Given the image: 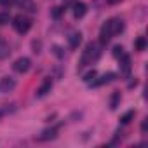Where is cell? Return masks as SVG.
Wrapping results in <instances>:
<instances>
[{
	"mask_svg": "<svg viewBox=\"0 0 148 148\" xmlns=\"http://www.w3.org/2000/svg\"><path fill=\"white\" fill-rule=\"evenodd\" d=\"M122 30H124V21H122L120 18H112V19H108V21L101 26L99 42H101V44H106L113 35H119Z\"/></svg>",
	"mask_w": 148,
	"mask_h": 148,
	"instance_id": "obj_1",
	"label": "cell"
},
{
	"mask_svg": "<svg viewBox=\"0 0 148 148\" xmlns=\"http://www.w3.org/2000/svg\"><path fill=\"white\" fill-rule=\"evenodd\" d=\"M99 56H101V47H99L96 42H89V44L86 45L84 52H82L79 70H80V68H84V66H87V64H91V63H94V61H98V59H99Z\"/></svg>",
	"mask_w": 148,
	"mask_h": 148,
	"instance_id": "obj_2",
	"label": "cell"
},
{
	"mask_svg": "<svg viewBox=\"0 0 148 148\" xmlns=\"http://www.w3.org/2000/svg\"><path fill=\"white\" fill-rule=\"evenodd\" d=\"M12 26H14V30L18 32V33H26L30 28H32V19L30 18H26V16H23V14H18L14 19H12Z\"/></svg>",
	"mask_w": 148,
	"mask_h": 148,
	"instance_id": "obj_3",
	"label": "cell"
},
{
	"mask_svg": "<svg viewBox=\"0 0 148 148\" xmlns=\"http://www.w3.org/2000/svg\"><path fill=\"white\" fill-rule=\"evenodd\" d=\"M30 66H32V61H30V58H26V56H21V58H18V59L12 63V70H14L16 73H26V71L30 70Z\"/></svg>",
	"mask_w": 148,
	"mask_h": 148,
	"instance_id": "obj_4",
	"label": "cell"
},
{
	"mask_svg": "<svg viewBox=\"0 0 148 148\" xmlns=\"http://www.w3.org/2000/svg\"><path fill=\"white\" fill-rule=\"evenodd\" d=\"M14 87H16V79H12V77H2L0 79V92L2 94H7V92L14 91Z\"/></svg>",
	"mask_w": 148,
	"mask_h": 148,
	"instance_id": "obj_5",
	"label": "cell"
},
{
	"mask_svg": "<svg viewBox=\"0 0 148 148\" xmlns=\"http://www.w3.org/2000/svg\"><path fill=\"white\" fill-rule=\"evenodd\" d=\"M51 89H52V79L47 77V79H44L42 86L37 89V98H44V96H47V94L51 92Z\"/></svg>",
	"mask_w": 148,
	"mask_h": 148,
	"instance_id": "obj_6",
	"label": "cell"
},
{
	"mask_svg": "<svg viewBox=\"0 0 148 148\" xmlns=\"http://www.w3.org/2000/svg\"><path fill=\"white\" fill-rule=\"evenodd\" d=\"M12 2L26 12H37V5H35L33 0H12Z\"/></svg>",
	"mask_w": 148,
	"mask_h": 148,
	"instance_id": "obj_7",
	"label": "cell"
},
{
	"mask_svg": "<svg viewBox=\"0 0 148 148\" xmlns=\"http://www.w3.org/2000/svg\"><path fill=\"white\" fill-rule=\"evenodd\" d=\"M86 12H87V5L84 2H75V4H73V18H75V19L84 18Z\"/></svg>",
	"mask_w": 148,
	"mask_h": 148,
	"instance_id": "obj_8",
	"label": "cell"
},
{
	"mask_svg": "<svg viewBox=\"0 0 148 148\" xmlns=\"http://www.w3.org/2000/svg\"><path fill=\"white\" fill-rule=\"evenodd\" d=\"M80 42H82V33H80V32L70 33V37H68V45H70V49H79Z\"/></svg>",
	"mask_w": 148,
	"mask_h": 148,
	"instance_id": "obj_9",
	"label": "cell"
},
{
	"mask_svg": "<svg viewBox=\"0 0 148 148\" xmlns=\"http://www.w3.org/2000/svg\"><path fill=\"white\" fill-rule=\"evenodd\" d=\"M115 73H112V71H108V73H105V75L99 79V80H92V84L91 86H94V87H99V86H105V84H110L112 80H115Z\"/></svg>",
	"mask_w": 148,
	"mask_h": 148,
	"instance_id": "obj_10",
	"label": "cell"
},
{
	"mask_svg": "<svg viewBox=\"0 0 148 148\" xmlns=\"http://www.w3.org/2000/svg\"><path fill=\"white\" fill-rule=\"evenodd\" d=\"M120 71L124 75H129V71H131V58L125 52L120 56Z\"/></svg>",
	"mask_w": 148,
	"mask_h": 148,
	"instance_id": "obj_11",
	"label": "cell"
},
{
	"mask_svg": "<svg viewBox=\"0 0 148 148\" xmlns=\"http://www.w3.org/2000/svg\"><path fill=\"white\" fill-rule=\"evenodd\" d=\"M120 101H122V94L119 91H113L112 96H110V110H117L119 105H120Z\"/></svg>",
	"mask_w": 148,
	"mask_h": 148,
	"instance_id": "obj_12",
	"label": "cell"
},
{
	"mask_svg": "<svg viewBox=\"0 0 148 148\" xmlns=\"http://www.w3.org/2000/svg\"><path fill=\"white\" fill-rule=\"evenodd\" d=\"M11 54V49H9V44L4 40V38H0V59H5L7 56Z\"/></svg>",
	"mask_w": 148,
	"mask_h": 148,
	"instance_id": "obj_13",
	"label": "cell"
},
{
	"mask_svg": "<svg viewBox=\"0 0 148 148\" xmlns=\"http://www.w3.org/2000/svg\"><path fill=\"white\" fill-rule=\"evenodd\" d=\"M134 47H136V51L138 52H143L145 49H146V37H138L136 40H134Z\"/></svg>",
	"mask_w": 148,
	"mask_h": 148,
	"instance_id": "obj_14",
	"label": "cell"
},
{
	"mask_svg": "<svg viewBox=\"0 0 148 148\" xmlns=\"http://www.w3.org/2000/svg\"><path fill=\"white\" fill-rule=\"evenodd\" d=\"M56 132H58V129L56 127H51V129H45V131H42V134H40V139H52V138H56Z\"/></svg>",
	"mask_w": 148,
	"mask_h": 148,
	"instance_id": "obj_15",
	"label": "cell"
},
{
	"mask_svg": "<svg viewBox=\"0 0 148 148\" xmlns=\"http://www.w3.org/2000/svg\"><path fill=\"white\" fill-rule=\"evenodd\" d=\"M96 77H98V71H96V70H91V71H87L86 75H84L82 80H84L86 84H92V80H96Z\"/></svg>",
	"mask_w": 148,
	"mask_h": 148,
	"instance_id": "obj_16",
	"label": "cell"
},
{
	"mask_svg": "<svg viewBox=\"0 0 148 148\" xmlns=\"http://www.w3.org/2000/svg\"><path fill=\"white\" fill-rule=\"evenodd\" d=\"M134 115H136V112H134V110H129V112H125V113L120 117V122L125 125V124H129V122L134 119Z\"/></svg>",
	"mask_w": 148,
	"mask_h": 148,
	"instance_id": "obj_17",
	"label": "cell"
},
{
	"mask_svg": "<svg viewBox=\"0 0 148 148\" xmlns=\"http://www.w3.org/2000/svg\"><path fill=\"white\" fill-rule=\"evenodd\" d=\"M63 12H64V9H63V7H54V9L51 11V16H52L54 19H59Z\"/></svg>",
	"mask_w": 148,
	"mask_h": 148,
	"instance_id": "obj_18",
	"label": "cell"
},
{
	"mask_svg": "<svg viewBox=\"0 0 148 148\" xmlns=\"http://www.w3.org/2000/svg\"><path fill=\"white\" fill-rule=\"evenodd\" d=\"M52 54L56 56V58H64V52H63V49L59 47V45H52Z\"/></svg>",
	"mask_w": 148,
	"mask_h": 148,
	"instance_id": "obj_19",
	"label": "cell"
},
{
	"mask_svg": "<svg viewBox=\"0 0 148 148\" xmlns=\"http://www.w3.org/2000/svg\"><path fill=\"white\" fill-rule=\"evenodd\" d=\"M11 21V16L7 14V12H0V26H4V25H7Z\"/></svg>",
	"mask_w": 148,
	"mask_h": 148,
	"instance_id": "obj_20",
	"label": "cell"
},
{
	"mask_svg": "<svg viewBox=\"0 0 148 148\" xmlns=\"http://www.w3.org/2000/svg\"><path fill=\"white\" fill-rule=\"evenodd\" d=\"M122 54H124V47H122V45H115V47H113V56H115V58H120Z\"/></svg>",
	"mask_w": 148,
	"mask_h": 148,
	"instance_id": "obj_21",
	"label": "cell"
},
{
	"mask_svg": "<svg viewBox=\"0 0 148 148\" xmlns=\"http://www.w3.org/2000/svg\"><path fill=\"white\" fill-rule=\"evenodd\" d=\"M146 127H148V119H145V120L141 122V132H143V134H146Z\"/></svg>",
	"mask_w": 148,
	"mask_h": 148,
	"instance_id": "obj_22",
	"label": "cell"
},
{
	"mask_svg": "<svg viewBox=\"0 0 148 148\" xmlns=\"http://www.w3.org/2000/svg\"><path fill=\"white\" fill-rule=\"evenodd\" d=\"M12 4V0H0V5H4V7H9Z\"/></svg>",
	"mask_w": 148,
	"mask_h": 148,
	"instance_id": "obj_23",
	"label": "cell"
},
{
	"mask_svg": "<svg viewBox=\"0 0 148 148\" xmlns=\"http://www.w3.org/2000/svg\"><path fill=\"white\" fill-rule=\"evenodd\" d=\"M73 2V0H64V4H71Z\"/></svg>",
	"mask_w": 148,
	"mask_h": 148,
	"instance_id": "obj_24",
	"label": "cell"
},
{
	"mask_svg": "<svg viewBox=\"0 0 148 148\" xmlns=\"http://www.w3.org/2000/svg\"><path fill=\"white\" fill-rule=\"evenodd\" d=\"M4 113H5V110H0V117H2V115H4Z\"/></svg>",
	"mask_w": 148,
	"mask_h": 148,
	"instance_id": "obj_25",
	"label": "cell"
}]
</instances>
